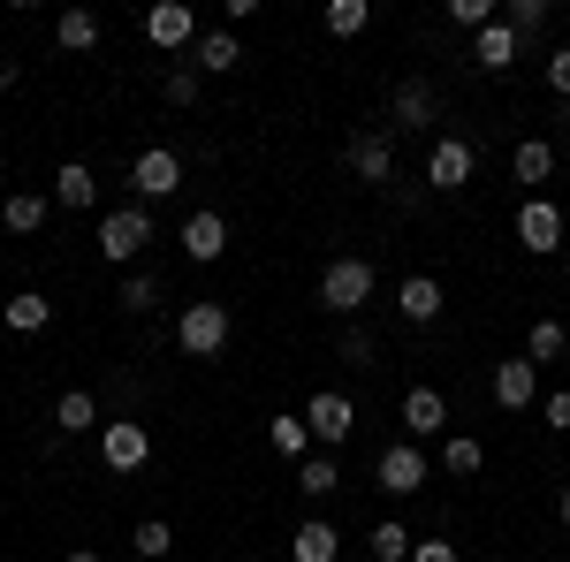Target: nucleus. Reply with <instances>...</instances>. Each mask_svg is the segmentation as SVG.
I'll return each mask as SVG.
<instances>
[{"label": "nucleus", "instance_id": "nucleus-43", "mask_svg": "<svg viewBox=\"0 0 570 562\" xmlns=\"http://www.w3.org/2000/svg\"><path fill=\"white\" fill-rule=\"evenodd\" d=\"M563 122H570V107H563Z\"/></svg>", "mask_w": 570, "mask_h": 562}, {"label": "nucleus", "instance_id": "nucleus-24", "mask_svg": "<svg viewBox=\"0 0 570 562\" xmlns=\"http://www.w3.org/2000/svg\"><path fill=\"white\" fill-rule=\"evenodd\" d=\"M510 175H518V183H525L532 198H540V183L556 175V145H548V137H525V145L510 152Z\"/></svg>", "mask_w": 570, "mask_h": 562}, {"label": "nucleus", "instance_id": "nucleus-1", "mask_svg": "<svg viewBox=\"0 0 570 562\" xmlns=\"http://www.w3.org/2000/svg\"><path fill=\"white\" fill-rule=\"evenodd\" d=\"M373 289H381V274H373V259H357V252H343V259L320 266V304H327L335 319L365 312V304H373Z\"/></svg>", "mask_w": 570, "mask_h": 562}, {"label": "nucleus", "instance_id": "nucleus-26", "mask_svg": "<svg viewBox=\"0 0 570 562\" xmlns=\"http://www.w3.org/2000/svg\"><path fill=\"white\" fill-rule=\"evenodd\" d=\"M297 494H312V502H327V494H343V464L320 448V456H305L297 464Z\"/></svg>", "mask_w": 570, "mask_h": 562}, {"label": "nucleus", "instance_id": "nucleus-27", "mask_svg": "<svg viewBox=\"0 0 570 562\" xmlns=\"http://www.w3.org/2000/svg\"><path fill=\"white\" fill-rule=\"evenodd\" d=\"M53 426H61V433H99V395L69 388L61 403H53Z\"/></svg>", "mask_w": 570, "mask_h": 562}, {"label": "nucleus", "instance_id": "nucleus-4", "mask_svg": "<svg viewBox=\"0 0 570 562\" xmlns=\"http://www.w3.org/2000/svg\"><path fill=\"white\" fill-rule=\"evenodd\" d=\"M99 464H107V472H145V464H153V426L130 418V411L107 418V426H99Z\"/></svg>", "mask_w": 570, "mask_h": 562}, {"label": "nucleus", "instance_id": "nucleus-19", "mask_svg": "<svg viewBox=\"0 0 570 562\" xmlns=\"http://www.w3.org/2000/svg\"><path fill=\"white\" fill-rule=\"evenodd\" d=\"M46 220H53V190H16V198L0 206V228H8V236H39Z\"/></svg>", "mask_w": 570, "mask_h": 562}, {"label": "nucleus", "instance_id": "nucleus-37", "mask_svg": "<svg viewBox=\"0 0 570 562\" xmlns=\"http://www.w3.org/2000/svg\"><path fill=\"white\" fill-rule=\"evenodd\" d=\"M540 418H548V433H570V388L540 395Z\"/></svg>", "mask_w": 570, "mask_h": 562}, {"label": "nucleus", "instance_id": "nucleus-10", "mask_svg": "<svg viewBox=\"0 0 570 562\" xmlns=\"http://www.w3.org/2000/svg\"><path fill=\"white\" fill-rule=\"evenodd\" d=\"M487 388H494V403H502L510 418H518V411H540V365H532V357H502Z\"/></svg>", "mask_w": 570, "mask_h": 562}, {"label": "nucleus", "instance_id": "nucleus-2", "mask_svg": "<svg viewBox=\"0 0 570 562\" xmlns=\"http://www.w3.org/2000/svg\"><path fill=\"white\" fill-rule=\"evenodd\" d=\"M145 244H153V206H115V214H99V259L107 266H137Z\"/></svg>", "mask_w": 570, "mask_h": 562}, {"label": "nucleus", "instance_id": "nucleus-36", "mask_svg": "<svg viewBox=\"0 0 570 562\" xmlns=\"http://www.w3.org/2000/svg\"><path fill=\"white\" fill-rule=\"evenodd\" d=\"M449 23H456V31H472V39H480L487 23H494V0H449Z\"/></svg>", "mask_w": 570, "mask_h": 562}, {"label": "nucleus", "instance_id": "nucleus-42", "mask_svg": "<svg viewBox=\"0 0 570 562\" xmlns=\"http://www.w3.org/2000/svg\"><path fill=\"white\" fill-rule=\"evenodd\" d=\"M61 562H99V555H91V548H69V555H61Z\"/></svg>", "mask_w": 570, "mask_h": 562}, {"label": "nucleus", "instance_id": "nucleus-3", "mask_svg": "<svg viewBox=\"0 0 570 562\" xmlns=\"http://www.w3.org/2000/svg\"><path fill=\"white\" fill-rule=\"evenodd\" d=\"M228 327H236V319H228V304H183L176 312V349L183 357H220V349H228Z\"/></svg>", "mask_w": 570, "mask_h": 562}, {"label": "nucleus", "instance_id": "nucleus-20", "mask_svg": "<svg viewBox=\"0 0 570 562\" xmlns=\"http://www.w3.org/2000/svg\"><path fill=\"white\" fill-rule=\"evenodd\" d=\"M335 555H343V532L327 517H305L289 532V562H335Z\"/></svg>", "mask_w": 570, "mask_h": 562}, {"label": "nucleus", "instance_id": "nucleus-9", "mask_svg": "<svg viewBox=\"0 0 570 562\" xmlns=\"http://www.w3.org/2000/svg\"><path fill=\"white\" fill-rule=\"evenodd\" d=\"M426 472H434V464H426V448H419V441H389V448L373 456V479H381L389 494H419Z\"/></svg>", "mask_w": 570, "mask_h": 562}, {"label": "nucleus", "instance_id": "nucleus-29", "mask_svg": "<svg viewBox=\"0 0 570 562\" xmlns=\"http://www.w3.org/2000/svg\"><path fill=\"white\" fill-rule=\"evenodd\" d=\"M365 548H373V562H411V548H419V540H411V524L381 517L373 532H365Z\"/></svg>", "mask_w": 570, "mask_h": 562}, {"label": "nucleus", "instance_id": "nucleus-39", "mask_svg": "<svg viewBox=\"0 0 570 562\" xmlns=\"http://www.w3.org/2000/svg\"><path fill=\"white\" fill-rule=\"evenodd\" d=\"M411 562H464V555H456V548H449V532H441V540H419Z\"/></svg>", "mask_w": 570, "mask_h": 562}, {"label": "nucleus", "instance_id": "nucleus-25", "mask_svg": "<svg viewBox=\"0 0 570 562\" xmlns=\"http://www.w3.org/2000/svg\"><path fill=\"white\" fill-rule=\"evenodd\" d=\"M441 472H449V479H480L487 472V448L472 441V433H441Z\"/></svg>", "mask_w": 570, "mask_h": 562}, {"label": "nucleus", "instance_id": "nucleus-21", "mask_svg": "<svg viewBox=\"0 0 570 562\" xmlns=\"http://www.w3.org/2000/svg\"><path fill=\"white\" fill-rule=\"evenodd\" d=\"M266 441H274V456L297 472L312 456V426H305V411H282V418H266Z\"/></svg>", "mask_w": 570, "mask_h": 562}, {"label": "nucleus", "instance_id": "nucleus-18", "mask_svg": "<svg viewBox=\"0 0 570 562\" xmlns=\"http://www.w3.org/2000/svg\"><path fill=\"white\" fill-rule=\"evenodd\" d=\"M0 327H8V335H46V327H53V297H39V289H16V297L0 304Z\"/></svg>", "mask_w": 570, "mask_h": 562}, {"label": "nucleus", "instance_id": "nucleus-28", "mask_svg": "<svg viewBox=\"0 0 570 562\" xmlns=\"http://www.w3.org/2000/svg\"><path fill=\"white\" fill-rule=\"evenodd\" d=\"M53 46H61V53H91V46H99V16H91V8H69V16L53 23Z\"/></svg>", "mask_w": 570, "mask_h": 562}, {"label": "nucleus", "instance_id": "nucleus-23", "mask_svg": "<svg viewBox=\"0 0 570 562\" xmlns=\"http://www.w3.org/2000/svg\"><path fill=\"white\" fill-rule=\"evenodd\" d=\"M236 61H244V46H236V31H206V39L190 46V69H198V77H228Z\"/></svg>", "mask_w": 570, "mask_h": 562}, {"label": "nucleus", "instance_id": "nucleus-32", "mask_svg": "<svg viewBox=\"0 0 570 562\" xmlns=\"http://www.w3.org/2000/svg\"><path fill=\"white\" fill-rule=\"evenodd\" d=\"M122 312H137V319H145V312H160V274H153V266L122 282Z\"/></svg>", "mask_w": 570, "mask_h": 562}, {"label": "nucleus", "instance_id": "nucleus-35", "mask_svg": "<svg viewBox=\"0 0 570 562\" xmlns=\"http://www.w3.org/2000/svg\"><path fill=\"white\" fill-rule=\"evenodd\" d=\"M160 99H168V107H198V69H190V61L168 69V77H160Z\"/></svg>", "mask_w": 570, "mask_h": 562}, {"label": "nucleus", "instance_id": "nucleus-33", "mask_svg": "<svg viewBox=\"0 0 570 562\" xmlns=\"http://www.w3.org/2000/svg\"><path fill=\"white\" fill-rule=\"evenodd\" d=\"M137 555H145V562L176 555V524H168V517H145V524H137Z\"/></svg>", "mask_w": 570, "mask_h": 562}, {"label": "nucleus", "instance_id": "nucleus-15", "mask_svg": "<svg viewBox=\"0 0 570 562\" xmlns=\"http://www.w3.org/2000/svg\"><path fill=\"white\" fill-rule=\"evenodd\" d=\"M220 252H228V220L214 214V206H198V214L183 220V259H198V266H214Z\"/></svg>", "mask_w": 570, "mask_h": 562}, {"label": "nucleus", "instance_id": "nucleus-12", "mask_svg": "<svg viewBox=\"0 0 570 562\" xmlns=\"http://www.w3.org/2000/svg\"><path fill=\"white\" fill-rule=\"evenodd\" d=\"M145 46H160V53H183V46H198V8H183V0H160V8H145Z\"/></svg>", "mask_w": 570, "mask_h": 562}, {"label": "nucleus", "instance_id": "nucleus-13", "mask_svg": "<svg viewBox=\"0 0 570 562\" xmlns=\"http://www.w3.org/2000/svg\"><path fill=\"white\" fill-rule=\"evenodd\" d=\"M403 441H441L449 433V395L441 388H403Z\"/></svg>", "mask_w": 570, "mask_h": 562}, {"label": "nucleus", "instance_id": "nucleus-5", "mask_svg": "<svg viewBox=\"0 0 570 562\" xmlns=\"http://www.w3.org/2000/svg\"><path fill=\"white\" fill-rule=\"evenodd\" d=\"M563 236H570V220H563L556 198H525V206H518V244H525L532 259H556Z\"/></svg>", "mask_w": 570, "mask_h": 562}, {"label": "nucleus", "instance_id": "nucleus-11", "mask_svg": "<svg viewBox=\"0 0 570 562\" xmlns=\"http://www.w3.org/2000/svg\"><path fill=\"white\" fill-rule=\"evenodd\" d=\"M434 122H441V91L426 77H403L389 99V130H434Z\"/></svg>", "mask_w": 570, "mask_h": 562}, {"label": "nucleus", "instance_id": "nucleus-34", "mask_svg": "<svg viewBox=\"0 0 570 562\" xmlns=\"http://www.w3.org/2000/svg\"><path fill=\"white\" fill-rule=\"evenodd\" d=\"M502 23H510L518 39H540V31H548V0H510V16H502Z\"/></svg>", "mask_w": 570, "mask_h": 562}, {"label": "nucleus", "instance_id": "nucleus-8", "mask_svg": "<svg viewBox=\"0 0 570 562\" xmlns=\"http://www.w3.org/2000/svg\"><path fill=\"white\" fill-rule=\"evenodd\" d=\"M472 175H480V145L456 137V130L434 137V152H426V183H434V190H464Z\"/></svg>", "mask_w": 570, "mask_h": 562}, {"label": "nucleus", "instance_id": "nucleus-31", "mask_svg": "<svg viewBox=\"0 0 570 562\" xmlns=\"http://www.w3.org/2000/svg\"><path fill=\"white\" fill-rule=\"evenodd\" d=\"M373 23V8L365 0H327V39H357Z\"/></svg>", "mask_w": 570, "mask_h": 562}, {"label": "nucleus", "instance_id": "nucleus-6", "mask_svg": "<svg viewBox=\"0 0 570 562\" xmlns=\"http://www.w3.org/2000/svg\"><path fill=\"white\" fill-rule=\"evenodd\" d=\"M305 426H312V441H320V448L335 456V448H343V441L357 433V403H351L343 388H320V395L305 403Z\"/></svg>", "mask_w": 570, "mask_h": 562}, {"label": "nucleus", "instance_id": "nucleus-14", "mask_svg": "<svg viewBox=\"0 0 570 562\" xmlns=\"http://www.w3.org/2000/svg\"><path fill=\"white\" fill-rule=\"evenodd\" d=\"M441 304H449V289H441L434 274H403V282H395V312H403V327H434Z\"/></svg>", "mask_w": 570, "mask_h": 562}, {"label": "nucleus", "instance_id": "nucleus-22", "mask_svg": "<svg viewBox=\"0 0 570 562\" xmlns=\"http://www.w3.org/2000/svg\"><path fill=\"white\" fill-rule=\"evenodd\" d=\"M518 53H525V39H518V31H510V23L494 16V23H487L480 39H472V69H510Z\"/></svg>", "mask_w": 570, "mask_h": 562}, {"label": "nucleus", "instance_id": "nucleus-41", "mask_svg": "<svg viewBox=\"0 0 570 562\" xmlns=\"http://www.w3.org/2000/svg\"><path fill=\"white\" fill-rule=\"evenodd\" d=\"M556 517H563V532H570V486H563V494H556Z\"/></svg>", "mask_w": 570, "mask_h": 562}, {"label": "nucleus", "instance_id": "nucleus-40", "mask_svg": "<svg viewBox=\"0 0 570 562\" xmlns=\"http://www.w3.org/2000/svg\"><path fill=\"white\" fill-rule=\"evenodd\" d=\"M343 357H351V365H373V335L351 327V335H343Z\"/></svg>", "mask_w": 570, "mask_h": 562}, {"label": "nucleus", "instance_id": "nucleus-16", "mask_svg": "<svg viewBox=\"0 0 570 562\" xmlns=\"http://www.w3.org/2000/svg\"><path fill=\"white\" fill-rule=\"evenodd\" d=\"M351 175H357V183H395V137L389 130L351 137Z\"/></svg>", "mask_w": 570, "mask_h": 562}, {"label": "nucleus", "instance_id": "nucleus-17", "mask_svg": "<svg viewBox=\"0 0 570 562\" xmlns=\"http://www.w3.org/2000/svg\"><path fill=\"white\" fill-rule=\"evenodd\" d=\"M53 206H61V214H85V206H99V175H91L85 160H61V168H53Z\"/></svg>", "mask_w": 570, "mask_h": 562}, {"label": "nucleus", "instance_id": "nucleus-38", "mask_svg": "<svg viewBox=\"0 0 570 562\" xmlns=\"http://www.w3.org/2000/svg\"><path fill=\"white\" fill-rule=\"evenodd\" d=\"M548 91L570 107V46H556V53H548Z\"/></svg>", "mask_w": 570, "mask_h": 562}, {"label": "nucleus", "instance_id": "nucleus-30", "mask_svg": "<svg viewBox=\"0 0 570 562\" xmlns=\"http://www.w3.org/2000/svg\"><path fill=\"white\" fill-rule=\"evenodd\" d=\"M563 349H570V327H563V319H532V335H525V357H532V365H556Z\"/></svg>", "mask_w": 570, "mask_h": 562}, {"label": "nucleus", "instance_id": "nucleus-7", "mask_svg": "<svg viewBox=\"0 0 570 562\" xmlns=\"http://www.w3.org/2000/svg\"><path fill=\"white\" fill-rule=\"evenodd\" d=\"M130 183H137V206L176 198V190H183V152H168V145H145V152L130 160Z\"/></svg>", "mask_w": 570, "mask_h": 562}]
</instances>
